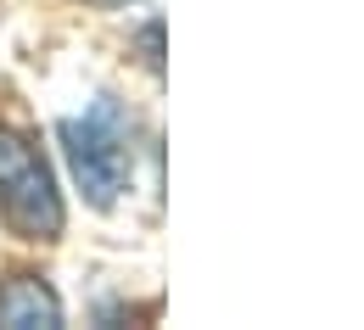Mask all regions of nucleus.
<instances>
[{
    "label": "nucleus",
    "instance_id": "20e7f679",
    "mask_svg": "<svg viewBox=\"0 0 364 330\" xmlns=\"http://www.w3.org/2000/svg\"><path fill=\"white\" fill-rule=\"evenodd\" d=\"M140 50H146V67L163 73V17H151V23L140 28Z\"/></svg>",
    "mask_w": 364,
    "mask_h": 330
},
{
    "label": "nucleus",
    "instance_id": "f03ea898",
    "mask_svg": "<svg viewBox=\"0 0 364 330\" xmlns=\"http://www.w3.org/2000/svg\"><path fill=\"white\" fill-rule=\"evenodd\" d=\"M0 219L17 241H62L68 230V202L46 151L11 123H0Z\"/></svg>",
    "mask_w": 364,
    "mask_h": 330
},
{
    "label": "nucleus",
    "instance_id": "39448f33",
    "mask_svg": "<svg viewBox=\"0 0 364 330\" xmlns=\"http://www.w3.org/2000/svg\"><path fill=\"white\" fill-rule=\"evenodd\" d=\"M101 6H135V0H101Z\"/></svg>",
    "mask_w": 364,
    "mask_h": 330
},
{
    "label": "nucleus",
    "instance_id": "7ed1b4c3",
    "mask_svg": "<svg viewBox=\"0 0 364 330\" xmlns=\"http://www.w3.org/2000/svg\"><path fill=\"white\" fill-rule=\"evenodd\" d=\"M0 325L6 330H56L62 325V297L40 275H11L0 285Z\"/></svg>",
    "mask_w": 364,
    "mask_h": 330
},
{
    "label": "nucleus",
    "instance_id": "f257e3e1",
    "mask_svg": "<svg viewBox=\"0 0 364 330\" xmlns=\"http://www.w3.org/2000/svg\"><path fill=\"white\" fill-rule=\"evenodd\" d=\"M56 141H62L68 174H73V185L85 190V202L95 213L118 207V196L135 180V118L112 95H95L79 118L56 123Z\"/></svg>",
    "mask_w": 364,
    "mask_h": 330
}]
</instances>
